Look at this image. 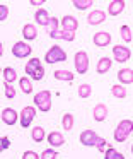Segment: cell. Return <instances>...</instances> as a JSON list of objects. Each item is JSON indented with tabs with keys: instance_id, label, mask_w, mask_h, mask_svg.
<instances>
[{
	"instance_id": "cell-16",
	"label": "cell",
	"mask_w": 133,
	"mask_h": 159,
	"mask_svg": "<svg viewBox=\"0 0 133 159\" xmlns=\"http://www.w3.org/2000/svg\"><path fill=\"white\" fill-rule=\"evenodd\" d=\"M50 38L53 39H63V41H75V33H68V31H63V29H56V31L50 33Z\"/></svg>"
},
{
	"instance_id": "cell-6",
	"label": "cell",
	"mask_w": 133,
	"mask_h": 159,
	"mask_svg": "<svg viewBox=\"0 0 133 159\" xmlns=\"http://www.w3.org/2000/svg\"><path fill=\"white\" fill-rule=\"evenodd\" d=\"M31 53H33V48H31V46L27 45L26 41H17V43H14V46H12V55L16 57V58H27Z\"/></svg>"
},
{
	"instance_id": "cell-9",
	"label": "cell",
	"mask_w": 133,
	"mask_h": 159,
	"mask_svg": "<svg viewBox=\"0 0 133 159\" xmlns=\"http://www.w3.org/2000/svg\"><path fill=\"white\" fill-rule=\"evenodd\" d=\"M97 137H99V135L95 134L94 130H84L80 134V137H78V140H80V144L85 145V147H94Z\"/></svg>"
},
{
	"instance_id": "cell-7",
	"label": "cell",
	"mask_w": 133,
	"mask_h": 159,
	"mask_svg": "<svg viewBox=\"0 0 133 159\" xmlns=\"http://www.w3.org/2000/svg\"><path fill=\"white\" fill-rule=\"evenodd\" d=\"M113 55H114L116 62L125 63V62H128V60L131 58V50L126 48V46H123V45H114V48H113Z\"/></svg>"
},
{
	"instance_id": "cell-38",
	"label": "cell",
	"mask_w": 133,
	"mask_h": 159,
	"mask_svg": "<svg viewBox=\"0 0 133 159\" xmlns=\"http://www.w3.org/2000/svg\"><path fill=\"white\" fill-rule=\"evenodd\" d=\"M9 16V7L5 4H0V21H5Z\"/></svg>"
},
{
	"instance_id": "cell-4",
	"label": "cell",
	"mask_w": 133,
	"mask_h": 159,
	"mask_svg": "<svg viewBox=\"0 0 133 159\" xmlns=\"http://www.w3.org/2000/svg\"><path fill=\"white\" fill-rule=\"evenodd\" d=\"M73 65H75L77 74H80V75L87 74V70H89V55L84 52V50H80V52H77L73 55Z\"/></svg>"
},
{
	"instance_id": "cell-39",
	"label": "cell",
	"mask_w": 133,
	"mask_h": 159,
	"mask_svg": "<svg viewBox=\"0 0 133 159\" xmlns=\"http://www.w3.org/2000/svg\"><path fill=\"white\" fill-rule=\"evenodd\" d=\"M22 159H39V154H36L34 151H26L22 154Z\"/></svg>"
},
{
	"instance_id": "cell-15",
	"label": "cell",
	"mask_w": 133,
	"mask_h": 159,
	"mask_svg": "<svg viewBox=\"0 0 133 159\" xmlns=\"http://www.w3.org/2000/svg\"><path fill=\"white\" fill-rule=\"evenodd\" d=\"M92 116H94L95 121H104L106 118H108V106L102 103L95 104L94 110H92Z\"/></svg>"
},
{
	"instance_id": "cell-25",
	"label": "cell",
	"mask_w": 133,
	"mask_h": 159,
	"mask_svg": "<svg viewBox=\"0 0 133 159\" xmlns=\"http://www.w3.org/2000/svg\"><path fill=\"white\" fill-rule=\"evenodd\" d=\"M119 34H121V39L125 43H131L133 41V31H131V28H130V26H121V28H119Z\"/></svg>"
},
{
	"instance_id": "cell-13",
	"label": "cell",
	"mask_w": 133,
	"mask_h": 159,
	"mask_svg": "<svg viewBox=\"0 0 133 159\" xmlns=\"http://www.w3.org/2000/svg\"><path fill=\"white\" fill-rule=\"evenodd\" d=\"M125 7H126L125 0H111V2H109V5H108V12H106V14H109V16H119L123 11H125Z\"/></svg>"
},
{
	"instance_id": "cell-12",
	"label": "cell",
	"mask_w": 133,
	"mask_h": 159,
	"mask_svg": "<svg viewBox=\"0 0 133 159\" xmlns=\"http://www.w3.org/2000/svg\"><path fill=\"white\" fill-rule=\"evenodd\" d=\"M92 41H94L95 46H99V48H104V46H109L111 45V34L106 31H99L94 34V38H92Z\"/></svg>"
},
{
	"instance_id": "cell-2",
	"label": "cell",
	"mask_w": 133,
	"mask_h": 159,
	"mask_svg": "<svg viewBox=\"0 0 133 159\" xmlns=\"http://www.w3.org/2000/svg\"><path fill=\"white\" fill-rule=\"evenodd\" d=\"M131 132H133V120H130V118L121 120L118 123V127H116V130H114V140L116 142H125L126 139L131 135Z\"/></svg>"
},
{
	"instance_id": "cell-32",
	"label": "cell",
	"mask_w": 133,
	"mask_h": 159,
	"mask_svg": "<svg viewBox=\"0 0 133 159\" xmlns=\"http://www.w3.org/2000/svg\"><path fill=\"white\" fill-rule=\"evenodd\" d=\"M56 157H58L56 149H44L39 154V159H56Z\"/></svg>"
},
{
	"instance_id": "cell-21",
	"label": "cell",
	"mask_w": 133,
	"mask_h": 159,
	"mask_svg": "<svg viewBox=\"0 0 133 159\" xmlns=\"http://www.w3.org/2000/svg\"><path fill=\"white\" fill-rule=\"evenodd\" d=\"M113 62L109 57H102V58H99L97 65H95V70H97V74H106L109 69H111Z\"/></svg>"
},
{
	"instance_id": "cell-41",
	"label": "cell",
	"mask_w": 133,
	"mask_h": 159,
	"mask_svg": "<svg viewBox=\"0 0 133 159\" xmlns=\"http://www.w3.org/2000/svg\"><path fill=\"white\" fill-rule=\"evenodd\" d=\"M2 55H3V45L0 43V57H2Z\"/></svg>"
},
{
	"instance_id": "cell-1",
	"label": "cell",
	"mask_w": 133,
	"mask_h": 159,
	"mask_svg": "<svg viewBox=\"0 0 133 159\" xmlns=\"http://www.w3.org/2000/svg\"><path fill=\"white\" fill-rule=\"evenodd\" d=\"M34 108L43 113H48L51 110V93L48 89H43L34 94Z\"/></svg>"
},
{
	"instance_id": "cell-17",
	"label": "cell",
	"mask_w": 133,
	"mask_h": 159,
	"mask_svg": "<svg viewBox=\"0 0 133 159\" xmlns=\"http://www.w3.org/2000/svg\"><path fill=\"white\" fill-rule=\"evenodd\" d=\"M22 36L26 41H33V39L38 38V28L33 24V22H29V24H26L22 28Z\"/></svg>"
},
{
	"instance_id": "cell-33",
	"label": "cell",
	"mask_w": 133,
	"mask_h": 159,
	"mask_svg": "<svg viewBox=\"0 0 133 159\" xmlns=\"http://www.w3.org/2000/svg\"><path fill=\"white\" fill-rule=\"evenodd\" d=\"M46 29H48V33H53V31H56V29H60V19L50 17V21H48V24H46Z\"/></svg>"
},
{
	"instance_id": "cell-19",
	"label": "cell",
	"mask_w": 133,
	"mask_h": 159,
	"mask_svg": "<svg viewBox=\"0 0 133 159\" xmlns=\"http://www.w3.org/2000/svg\"><path fill=\"white\" fill-rule=\"evenodd\" d=\"M118 79L121 84H126V86H130V84H133V70L130 69H121L118 72Z\"/></svg>"
},
{
	"instance_id": "cell-11",
	"label": "cell",
	"mask_w": 133,
	"mask_h": 159,
	"mask_svg": "<svg viewBox=\"0 0 133 159\" xmlns=\"http://www.w3.org/2000/svg\"><path fill=\"white\" fill-rule=\"evenodd\" d=\"M106 12L104 11H92V12H89V16H87V24H91V26H99V24H102V22H106Z\"/></svg>"
},
{
	"instance_id": "cell-34",
	"label": "cell",
	"mask_w": 133,
	"mask_h": 159,
	"mask_svg": "<svg viewBox=\"0 0 133 159\" xmlns=\"http://www.w3.org/2000/svg\"><path fill=\"white\" fill-rule=\"evenodd\" d=\"M3 93H5L7 99H14V98H16V89H14L12 84H5V82H3Z\"/></svg>"
},
{
	"instance_id": "cell-22",
	"label": "cell",
	"mask_w": 133,
	"mask_h": 159,
	"mask_svg": "<svg viewBox=\"0 0 133 159\" xmlns=\"http://www.w3.org/2000/svg\"><path fill=\"white\" fill-rule=\"evenodd\" d=\"M53 75L56 80H63V82H72L75 77L73 72H70V70H55Z\"/></svg>"
},
{
	"instance_id": "cell-18",
	"label": "cell",
	"mask_w": 133,
	"mask_h": 159,
	"mask_svg": "<svg viewBox=\"0 0 133 159\" xmlns=\"http://www.w3.org/2000/svg\"><path fill=\"white\" fill-rule=\"evenodd\" d=\"M50 17H51V16L48 14L46 9H38L36 14H34V21H36V24L44 26V28H46V24H48V21H50Z\"/></svg>"
},
{
	"instance_id": "cell-10",
	"label": "cell",
	"mask_w": 133,
	"mask_h": 159,
	"mask_svg": "<svg viewBox=\"0 0 133 159\" xmlns=\"http://www.w3.org/2000/svg\"><path fill=\"white\" fill-rule=\"evenodd\" d=\"M78 28V19L73 16H63L61 17V29L68 33H75Z\"/></svg>"
},
{
	"instance_id": "cell-20",
	"label": "cell",
	"mask_w": 133,
	"mask_h": 159,
	"mask_svg": "<svg viewBox=\"0 0 133 159\" xmlns=\"http://www.w3.org/2000/svg\"><path fill=\"white\" fill-rule=\"evenodd\" d=\"M39 67H41V60L36 58V57H33V58H31L29 62L26 63V67H24V70H26V77H27V75L31 77L38 69H39Z\"/></svg>"
},
{
	"instance_id": "cell-14",
	"label": "cell",
	"mask_w": 133,
	"mask_h": 159,
	"mask_svg": "<svg viewBox=\"0 0 133 159\" xmlns=\"http://www.w3.org/2000/svg\"><path fill=\"white\" fill-rule=\"evenodd\" d=\"M48 144L51 145V149L65 145V137H63V134H60V132H50V134H48Z\"/></svg>"
},
{
	"instance_id": "cell-30",
	"label": "cell",
	"mask_w": 133,
	"mask_h": 159,
	"mask_svg": "<svg viewBox=\"0 0 133 159\" xmlns=\"http://www.w3.org/2000/svg\"><path fill=\"white\" fill-rule=\"evenodd\" d=\"M91 94H92V86L91 84H80V86H78V96H80L82 99H87Z\"/></svg>"
},
{
	"instance_id": "cell-37",
	"label": "cell",
	"mask_w": 133,
	"mask_h": 159,
	"mask_svg": "<svg viewBox=\"0 0 133 159\" xmlns=\"http://www.w3.org/2000/svg\"><path fill=\"white\" fill-rule=\"evenodd\" d=\"M9 147H10V140H9V137H0V152L7 151Z\"/></svg>"
},
{
	"instance_id": "cell-5",
	"label": "cell",
	"mask_w": 133,
	"mask_h": 159,
	"mask_svg": "<svg viewBox=\"0 0 133 159\" xmlns=\"http://www.w3.org/2000/svg\"><path fill=\"white\" fill-rule=\"evenodd\" d=\"M36 118V108L34 106H24L19 113V121L22 128H29L33 125V120Z\"/></svg>"
},
{
	"instance_id": "cell-24",
	"label": "cell",
	"mask_w": 133,
	"mask_h": 159,
	"mask_svg": "<svg viewBox=\"0 0 133 159\" xmlns=\"http://www.w3.org/2000/svg\"><path fill=\"white\" fill-rule=\"evenodd\" d=\"M19 87L24 94H31L33 93V80L29 77H20L19 79Z\"/></svg>"
},
{
	"instance_id": "cell-26",
	"label": "cell",
	"mask_w": 133,
	"mask_h": 159,
	"mask_svg": "<svg viewBox=\"0 0 133 159\" xmlns=\"http://www.w3.org/2000/svg\"><path fill=\"white\" fill-rule=\"evenodd\" d=\"M31 137H33L34 142H43L44 137H46V132H44L43 127H33V130H31Z\"/></svg>"
},
{
	"instance_id": "cell-23",
	"label": "cell",
	"mask_w": 133,
	"mask_h": 159,
	"mask_svg": "<svg viewBox=\"0 0 133 159\" xmlns=\"http://www.w3.org/2000/svg\"><path fill=\"white\" fill-rule=\"evenodd\" d=\"M2 75H3V82L5 84H12L14 80H17V72L12 67H5L2 70Z\"/></svg>"
},
{
	"instance_id": "cell-3",
	"label": "cell",
	"mask_w": 133,
	"mask_h": 159,
	"mask_svg": "<svg viewBox=\"0 0 133 159\" xmlns=\"http://www.w3.org/2000/svg\"><path fill=\"white\" fill-rule=\"evenodd\" d=\"M44 60L46 63H58V62H65L67 60V53L61 46L58 45H53L46 53H44Z\"/></svg>"
},
{
	"instance_id": "cell-36",
	"label": "cell",
	"mask_w": 133,
	"mask_h": 159,
	"mask_svg": "<svg viewBox=\"0 0 133 159\" xmlns=\"http://www.w3.org/2000/svg\"><path fill=\"white\" fill-rule=\"evenodd\" d=\"M43 77H44V67L41 65L39 69H38L36 72H34L33 75L29 77V79H33V80H41V79H43Z\"/></svg>"
},
{
	"instance_id": "cell-8",
	"label": "cell",
	"mask_w": 133,
	"mask_h": 159,
	"mask_svg": "<svg viewBox=\"0 0 133 159\" xmlns=\"http://www.w3.org/2000/svg\"><path fill=\"white\" fill-rule=\"evenodd\" d=\"M0 120H2L5 125L12 127V125L17 123V120H19V115H17V111L14 110V108H3V110L0 111Z\"/></svg>"
},
{
	"instance_id": "cell-29",
	"label": "cell",
	"mask_w": 133,
	"mask_h": 159,
	"mask_svg": "<svg viewBox=\"0 0 133 159\" xmlns=\"http://www.w3.org/2000/svg\"><path fill=\"white\" fill-rule=\"evenodd\" d=\"M111 93H113V96L118 98V99H125L126 98V89L121 84H114V86L111 87Z\"/></svg>"
},
{
	"instance_id": "cell-31",
	"label": "cell",
	"mask_w": 133,
	"mask_h": 159,
	"mask_svg": "<svg viewBox=\"0 0 133 159\" xmlns=\"http://www.w3.org/2000/svg\"><path fill=\"white\" fill-rule=\"evenodd\" d=\"M94 2L92 0H73V7L78 9V11H85V9L92 7Z\"/></svg>"
},
{
	"instance_id": "cell-27",
	"label": "cell",
	"mask_w": 133,
	"mask_h": 159,
	"mask_svg": "<svg viewBox=\"0 0 133 159\" xmlns=\"http://www.w3.org/2000/svg\"><path fill=\"white\" fill-rule=\"evenodd\" d=\"M73 123H75V118L72 113H65L63 118H61V127L63 130H72L73 128Z\"/></svg>"
},
{
	"instance_id": "cell-42",
	"label": "cell",
	"mask_w": 133,
	"mask_h": 159,
	"mask_svg": "<svg viewBox=\"0 0 133 159\" xmlns=\"http://www.w3.org/2000/svg\"><path fill=\"white\" fill-rule=\"evenodd\" d=\"M0 74H2V69H0Z\"/></svg>"
},
{
	"instance_id": "cell-40",
	"label": "cell",
	"mask_w": 133,
	"mask_h": 159,
	"mask_svg": "<svg viewBox=\"0 0 133 159\" xmlns=\"http://www.w3.org/2000/svg\"><path fill=\"white\" fill-rule=\"evenodd\" d=\"M29 4L34 5V7H39V5H44V0H31Z\"/></svg>"
},
{
	"instance_id": "cell-35",
	"label": "cell",
	"mask_w": 133,
	"mask_h": 159,
	"mask_svg": "<svg viewBox=\"0 0 133 159\" xmlns=\"http://www.w3.org/2000/svg\"><path fill=\"white\" fill-rule=\"evenodd\" d=\"M94 147L97 149L99 152H104L106 147H108V140H106L104 137H97V140H95V145H94Z\"/></svg>"
},
{
	"instance_id": "cell-28",
	"label": "cell",
	"mask_w": 133,
	"mask_h": 159,
	"mask_svg": "<svg viewBox=\"0 0 133 159\" xmlns=\"http://www.w3.org/2000/svg\"><path fill=\"white\" fill-rule=\"evenodd\" d=\"M104 159H125V156L119 151H116L114 147H108L104 151Z\"/></svg>"
}]
</instances>
